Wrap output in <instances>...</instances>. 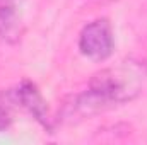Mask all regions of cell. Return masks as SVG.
I'll return each mask as SVG.
<instances>
[{"instance_id":"7a4b0ae2","label":"cell","mask_w":147,"mask_h":145,"mask_svg":"<svg viewBox=\"0 0 147 145\" xmlns=\"http://www.w3.org/2000/svg\"><path fill=\"white\" fill-rule=\"evenodd\" d=\"M79 50L84 56L103 62L115 50V36L108 19H96L84 26L79 36Z\"/></svg>"},{"instance_id":"6da1fadb","label":"cell","mask_w":147,"mask_h":145,"mask_svg":"<svg viewBox=\"0 0 147 145\" xmlns=\"http://www.w3.org/2000/svg\"><path fill=\"white\" fill-rule=\"evenodd\" d=\"M147 80V63L127 58L115 67L103 68L92 75L87 91L79 94L70 108L79 114H92L110 106L135 99Z\"/></svg>"},{"instance_id":"3957f363","label":"cell","mask_w":147,"mask_h":145,"mask_svg":"<svg viewBox=\"0 0 147 145\" xmlns=\"http://www.w3.org/2000/svg\"><path fill=\"white\" fill-rule=\"evenodd\" d=\"M14 99H16V103H19L22 108L28 109L45 128H48V130L51 128V126H50V116H48L46 103H45L43 96L39 94L38 87L33 82L22 80L21 85L14 91Z\"/></svg>"},{"instance_id":"277c9868","label":"cell","mask_w":147,"mask_h":145,"mask_svg":"<svg viewBox=\"0 0 147 145\" xmlns=\"http://www.w3.org/2000/svg\"><path fill=\"white\" fill-rule=\"evenodd\" d=\"M22 34L21 14L16 0H0V38L16 43Z\"/></svg>"},{"instance_id":"5b68a950","label":"cell","mask_w":147,"mask_h":145,"mask_svg":"<svg viewBox=\"0 0 147 145\" xmlns=\"http://www.w3.org/2000/svg\"><path fill=\"white\" fill-rule=\"evenodd\" d=\"M16 103L14 92H2L0 91V132H3L12 121V104Z\"/></svg>"}]
</instances>
